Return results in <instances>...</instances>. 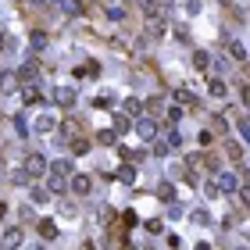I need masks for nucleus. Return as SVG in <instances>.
<instances>
[{"instance_id": "f257e3e1", "label": "nucleus", "mask_w": 250, "mask_h": 250, "mask_svg": "<svg viewBox=\"0 0 250 250\" xmlns=\"http://www.w3.org/2000/svg\"><path fill=\"white\" fill-rule=\"evenodd\" d=\"M215 182H218V193H239V190H243V182H239L236 172H218Z\"/></svg>"}, {"instance_id": "f03ea898", "label": "nucleus", "mask_w": 250, "mask_h": 250, "mask_svg": "<svg viewBox=\"0 0 250 250\" xmlns=\"http://www.w3.org/2000/svg\"><path fill=\"white\" fill-rule=\"evenodd\" d=\"M22 243H25V229H7L0 239V250H18Z\"/></svg>"}, {"instance_id": "7ed1b4c3", "label": "nucleus", "mask_w": 250, "mask_h": 250, "mask_svg": "<svg viewBox=\"0 0 250 250\" xmlns=\"http://www.w3.org/2000/svg\"><path fill=\"white\" fill-rule=\"evenodd\" d=\"M25 172H29V175H43V172H50V164H47L43 154H29V157H25Z\"/></svg>"}, {"instance_id": "20e7f679", "label": "nucleus", "mask_w": 250, "mask_h": 250, "mask_svg": "<svg viewBox=\"0 0 250 250\" xmlns=\"http://www.w3.org/2000/svg\"><path fill=\"white\" fill-rule=\"evenodd\" d=\"M136 132H140L143 140H157V122H154L150 115H143L140 122H136Z\"/></svg>"}, {"instance_id": "39448f33", "label": "nucleus", "mask_w": 250, "mask_h": 250, "mask_svg": "<svg viewBox=\"0 0 250 250\" xmlns=\"http://www.w3.org/2000/svg\"><path fill=\"white\" fill-rule=\"evenodd\" d=\"M36 72H40V64H36V61H25L22 68H18V82H25V86L36 82Z\"/></svg>"}, {"instance_id": "423d86ee", "label": "nucleus", "mask_w": 250, "mask_h": 250, "mask_svg": "<svg viewBox=\"0 0 250 250\" xmlns=\"http://www.w3.org/2000/svg\"><path fill=\"white\" fill-rule=\"evenodd\" d=\"M143 15L150 18V22H164V7L157 4V0H143Z\"/></svg>"}, {"instance_id": "0eeeda50", "label": "nucleus", "mask_w": 250, "mask_h": 250, "mask_svg": "<svg viewBox=\"0 0 250 250\" xmlns=\"http://www.w3.org/2000/svg\"><path fill=\"white\" fill-rule=\"evenodd\" d=\"M89 186H93V182H89V175H72V193H79V197H86L89 193Z\"/></svg>"}, {"instance_id": "6e6552de", "label": "nucleus", "mask_w": 250, "mask_h": 250, "mask_svg": "<svg viewBox=\"0 0 250 250\" xmlns=\"http://www.w3.org/2000/svg\"><path fill=\"white\" fill-rule=\"evenodd\" d=\"M54 100H58L61 107H72V104H75V89H72V86H61V89H54Z\"/></svg>"}, {"instance_id": "1a4fd4ad", "label": "nucleus", "mask_w": 250, "mask_h": 250, "mask_svg": "<svg viewBox=\"0 0 250 250\" xmlns=\"http://www.w3.org/2000/svg\"><path fill=\"white\" fill-rule=\"evenodd\" d=\"M50 172L58 175V179H64V175H75V168H72V161H68V157H58V161L50 164Z\"/></svg>"}, {"instance_id": "9d476101", "label": "nucleus", "mask_w": 250, "mask_h": 250, "mask_svg": "<svg viewBox=\"0 0 250 250\" xmlns=\"http://www.w3.org/2000/svg\"><path fill=\"white\" fill-rule=\"evenodd\" d=\"M32 125H36V132H54V129H58V122H54L50 115H40Z\"/></svg>"}, {"instance_id": "9b49d317", "label": "nucleus", "mask_w": 250, "mask_h": 250, "mask_svg": "<svg viewBox=\"0 0 250 250\" xmlns=\"http://www.w3.org/2000/svg\"><path fill=\"white\" fill-rule=\"evenodd\" d=\"M118 182H122V186H132L136 182V168L132 164H122V168H118Z\"/></svg>"}, {"instance_id": "f8f14e48", "label": "nucleus", "mask_w": 250, "mask_h": 250, "mask_svg": "<svg viewBox=\"0 0 250 250\" xmlns=\"http://www.w3.org/2000/svg\"><path fill=\"white\" fill-rule=\"evenodd\" d=\"M40 236H43V239H54V236H58V221H54V218H43V221H40Z\"/></svg>"}, {"instance_id": "ddd939ff", "label": "nucleus", "mask_w": 250, "mask_h": 250, "mask_svg": "<svg viewBox=\"0 0 250 250\" xmlns=\"http://www.w3.org/2000/svg\"><path fill=\"white\" fill-rule=\"evenodd\" d=\"M229 58L233 61H247V47L239 40H229Z\"/></svg>"}, {"instance_id": "4468645a", "label": "nucleus", "mask_w": 250, "mask_h": 250, "mask_svg": "<svg viewBox=\"0 0 250 250\" xmlns=\"http://www.w3.org/2000/svg\"><path fill=\"white\" fill-rule=\"evenodd\" d=\"M29 197H32V204H47L50 200V190L47 186H29Z\"/></svg>"}, {"instance_id": "2eb2a0df", "label": "nucleus", "mask_w": 250, "mask_h": 250, "mask_svg": "<svg viewBox=\"0 0 250 250\" xmlns=\"http://www.w3.org/2000/svg\"><path fill=\"white\" fill-rule=\"evenodd\" d=\"M97 143L115 147V143H118V132H115V129H100V132H97Z\"/></svg>"}, {"instance_id": "dca6fc26", "label": "nucleus", "mask_w": 250, "mask_h": 250, "mask_svg": "<svg viewBox=\"0 0 250 250\" xmlns=\"http://www.w3.org/2000/svg\"><path fill=\"white\" fill-rule=\"evenodd\" d=\"M29 47L32 50H43V47H47V32H40V29L29 32Z\"/></svg>"}, {"instance_id": "f3484780", "label": "nucleus", "mask_w": 250, "mask_h": 250, "mask_svg": "<svg viewBox=\"0 0 250 250\" xmlns=\"http://www.w3.org/2000/svg\"><path fill=\"white\" fill-rule=\"evenodd\" d=\"M122 115H143V104H140L136 97H129L125 104H122Z\"/></svg>"}, {"instance_id": "a211bd4d", "label": "nucleus", "mask_w": 250, "mask_h": 250, "mask_svg": "<svg viewBox=\"0 0 250 250\" xmlns=\"http://www.w3.org/2000/svg\"><path fill=\"white\" fill-rule=\"evenodd\" d=\"M118 154H122L125 161H132V164H136V161H143V157H147V150H129V147H118Z\"/></svg>"}, {"instance_id": "6ab92c4d", "label": "nucleus", "mask_w": 250, "mask_h": 250, "mask_svg": "<svg viewBox=\"0 0 250 250\" xmlns=\"http://www.w3.org/2000/svg\"><path fill=\"white\" fill-rule=\"evenodd\" d=\"M129 129H132V122H129V115H115V132H118V136H125Z\"/></svg>"}, {"instance_id": "aec40b11", "label": "nucleus", "mask_w": 250, "mask_h": 250, "mask_svg": "<svg viewBox=\"0 0 250 250\" xmlns=\"http://www.w3.org/2000/svg\"><path fill=\"white\" fill-rule=\"evenodd\" d=\"M22 100H25V104H40V100H43V93H40V89H36V86H25Z\"/></svg>"}, {"instance_id": "412c9836", "label": "nucleus", "mask_w": 250, "mask_h": 250, "mask_svg": "<svg viewBox=\"0 0 250 250\" xmlns=\"http://www.w3.org/2000/svg\"><path fill=\"white\" fill-rule=\"evenodd\" d=\"M193 64H197L200 72H207V68H211V54H204V50H197V54H193Z\"/></svg>"}, {"instance_id": "4be33fe9", "label": "nucleus", "mask_w": 250, "mask_h": 250, "mask_svg": "<svg viewBox=\"0 0 250 250\" xmlns=\"http://www.w3.org/2000/svg\"><path fill=\"white\" fill-rule=\"evenodd\" d=\"M157 197H161L164 204H172V200H175V190H172V182H161V186H157Z\"/></svg>"}, {"instance_id": "5701e85b", "label": "nucleus", "mask_w": 250, "mask_h": 250, "mask_svg": "<svg viewBox=\"0 0 250 250\" xmlns=\"http://www.w3.org/2000/svg\"><path fill=\"white\" fill-rule=\"evenodd\" d=\"M207 93H211V97H225V82H221V79H211V82H207Z\"/></svg>"}, {"instance_id": "b1692460", "label": "nucleus", "mask_w": 250, "mask_h": 250, "mask_svg": "<svg viewBox=\"0 0 250 250\" xmlns=\"http://www.w3.org/2000/svg\"><path fill=\"white\" fill-rule=\"evenodd\" d=\"M11 182H15V186H32V182H29V172H25V168L11 172Z\"/></svg>"}, {"instance_id": "393cba45", "label": "nucleus", "mask_w": 250, "mask_h": 250, "mask_svg": "<svg viewBox=\"0 0 250 250\" xmlns=\"http://www.w3.org/2000/svg\"><path fill=\"white\" fill-rule=\"evenodd\" d=\"M64 15H82V0H61Z\"/></svg>"}, {"instance_id": "a878e982", "label": "nucleus", "mask_w": 250, "mask_h": 250, "mask_svg": "<svg viewBox=\"0 0 250 250\" xmlns=\"http://www.w3.org/2000/svg\"><path fill=\"white\" fill-rule=\"evenodd\" d=\"M147 32H150L154 40H161V36L168 32V25H164V22H150V25H147Z\"/></svg>"}, {"instance_id": "bb28decb", "label": "nucleus", "mask_w": 250, "mask_h": 250, "mask_svg": "<svg viewBox=\"0 0 250 250\" xmlns=\"http://www.w3.org/2000/svg\"><path fill=\"white\" fill-rule=\"evenodd\" d=\"M15 82H18V75H7V72H0V89H4V93H11Z\"/></svg>"}, {"instance_id": "cd10ccee", "label": "nucleus", "mask_w": 250, "mask_h": 250, "mask_svg": "<svg viewBox=\"0 0 250 250\" xmlns=\"http://www.w3.org/2000/svg\"><path fill=\"white\" fill-rule=\"evenodd\" d=\"M47 190H50V193H64V179H58V175H50V179H47Z\"/></svg>"}, {"instance_id": "c85d7f7f", "label": "nucleus", "mask_w": 250, "mask_h": 250, "mask_svg": "<svg viewBox=\"0 0 250 250\" xmlns=\"http://www.w3.org/2000/svg\"><path fill=\"white\" fill-rule=\"evenodd\" d=\"M236 129L243 132V140L250 143V118H236Z\"/></svg>"}, {"instance_id": "c756f323", "label": "nucleus", "mask_w": 250, "mask_h": 250, "mask_svg": "<svg viewBox=\"0 0 250 250\" xmlns=\"http://www.w3.org/2000/svg\"><path fill=\"white\" fill-rule=\"evenodd\" d=\"M79 75H100V64H97V61L82 64V68H79Z\"/></svg>"}, {"instance_id": "7c9ffc66", "label": "nucleus", "mask_w": 250, "mask_h": 250, "mask_svg": "<svg viewBox=\"0 0 250 250\" xmlns=\"http://www.w3.org/2000/svg\"><path fill=\"white\" fill-rule=\"evenodd\" d=\"M175 100H179V104H193V93L190 89H175Z\"/></svg>"}, {"instance_id": "2f4dec72", "label": "nucleus", "mask_w": 250, "mask_h": 250, "mask_svg": "<svg viewBox=\"0 0 250 250\" xmlns=\"http://www.w3.org/2000/svg\"><path fill=\"white\" fill-rule=\"evenodd\" d=\"M225 154H229V157H233V161H243V150H239V147H236V143H229V147H225Z\"/></svg>"}, {"instance_id": "473e14b6", "label": "nucleus", "mask_w": 250, "mask_h": 250, "mask_svg": "<svg viewBox=\"0 0 250 250\" xmlns=\"http://www.w3.org/2000/svg\"><path fill=\"white\" fill-rule=\"evenodd\" d=\"M168 150H172V147L164 143V140H154V154H157V157H164V154H168Z\"/></svg>"}, {"instance_id": "72a5a7b5", "label": "nucleus", "mask_w": 250, "mask_h": 250, "mask_svg": "<svg viewBox=\"0 0 250 250\" xmlns=\"http://www.w3.org/2000/svg\"><path fill=\"white\" fill-rule=\"evenodd\" d=\"M161 229H164L161 218H150V221H147V233H161Z\"/></svg>"}, {"instance_id": "f704fd0d", "label": "nucleus", "mask_w": 250, "mask_h": 250, "mask_svg": "<svg viewBox=\"0 0 250 250\" xmlns=\"http://www.w3.org/2000/svg\"><path fill=\"white\" fill-rule=\"evenodd\" d=\"M193 221H197V225H207L211 215H207V211H193Z\"/></svg>"}, {"instance_id": "c9c22d12", "label": "nucleus", "mask_w": 250, "mask_h": 250, "mask_svg": "<svg viewBox=\"0 0 250 250\" xmlns=\"http://www.w3.org/2000/svg\"><path fill=\"white\" fill-rule=\"evenodd\" d=\"M86 150H89L86 140H75V143H72V154H86Z\"/></svg>"}, {"instance_id": "e433bc0d", "label": "nucleus", "mask_w": 250, "mask_h": 250, "mask_svg": "<svg viewBox=\"0 0 250 250\" xmlns=\"http://www.w3.org/2000/svg\"><path fill=\"white\" fill-rule=\"evenodd\" d=\"M179 118H182V107H175V104H172V107H168V122L175 125V122H179Z\"/></svg>"}, {"instance_id": "4c0bfd02", "label": "nucleus", "mask_w": 250, "mask_h": 250, "mask_svg": "<svg viewBox=\"0 0 250 250\" xmlns=\"http://www.w3.org/2000/svg\"><path fill=\"white\" fill-rule=\"evenodd\" d=\"M197 140H200V147H207L211 140H215V132H207V129H200V136H197Z\"/></svg>"}, {"instance_id": "58836bf2", "label": "nucleus", "mask_w": 250, "mask_h": 250, "mask_svg": "<svg viewBox=\"0 0 250 250\" xmlns=\"http://www.w3.org/2000/svg\"><path fill=\"white\" fill-rule=\"evenodd\" d=\"M107 18H115V22H122V18H125V11H122V7H107Z\"/></svg>"}, {"instance_id": "ea45409f", "label": "nucleus", "mask_w": 250, "mask_h": 250, "mask_svg": "<svg viewBox=\"0 0 250 250\" xmlns=\"http://www.w3.org/2000/svg\"><path fill=\"white\" fill-rule=\"evenodd\" d=\"M164 143H168V147H179V143H182V136H179V132H168V140H164Z\"/></svg>"}, {"instance_id": "a19ab883", "label": "nucleus", "mask_w": 250, "mask_h": 250, "mask_svg": "<svg viewBox=\"0 0 250 250\" xmlns=\"http://www.w3.org/2000/svg\"><path fill=\"white\" fill-rule=\"evenodd\" d=\"M239 100H243V104L250 107V86H239Z\"/></svg>"}, {"instance_id": "79ce46f5", "label": "nucleus", "mask_w": 250, "mask_h": 250, "mask_svg": "<svg viewBox=\"0 0 250 250\" xmlns=\"http://www.w3.org/2000/svg\"><path fill=\"white\" fill-rule=\"evenodd\" d=\"M239 200H243L247 207H250V186H243V190H239Z\"/></svg>"}, {"instance_id": "37998d69", "label": "nucleus", "mask_w": 250, "mask_h": 250, "mask_svg": "<svg viewBox=\"0 0 250 250\" xmlns=\"http://www.w3.org/2000/svg\"><path fill=\"white\" fill-rule=\"evenodd\" d=\"M118 250H132V243H129V239H122V247H118Z\"/></svg>"}, {"instance_id": "c03bdc74", "label": "nucleus", "mask_w": 250, "mask_h": 250, "mask_svg": "<svg viewBox=\"0 0 250 250\" xmlns=\"http://www.w3.org/2000/svg\"><path fill=\"white\" fill-rule=\"evenodd\" d=\"M193 250H211V243H197V247H193Z\"/></svg>"}, {"instance_id": "a18cd8bd", "label": "nucleus", "mask_w": 250, "mask_h": 250, "mask_svg": "<svg viewBox=\"0 0 250 250\" xmlns=\"http://www.w3.org/2000/svg\"><path fill=\"white\" fill-rule=\"evenodd\" d=\"M4 215H7V204H0V221H4Z\"/></svg>"}, {"instance_id": "49530a36", "label": "nucleus", "mask_w": 250, "mask_h": 250, "mask_svg": "<svg viewBox=\"0 0 250 250\" xmlns=\"http://www.w3.org/2000/svg\"><path fill=\"white\" fill-rule=\"evenodd\" d=\"M4 47H7V36H4V32H0V50H4Z\"/></svg>"}, {"instance_id": "de8ad7c7", "label": "nucleus", "mask_w": 250, "mask_h": 250, "mask_svg": "<svg viewBox=\"0 0 250 250\" xmlns=\"http://www.w3.org/2000/svg\"><path fill=\"white\" fill-rule=\"evenodd\" d=\"M221 4H233V0H221Z\"/></svg>"}]
</instances>
